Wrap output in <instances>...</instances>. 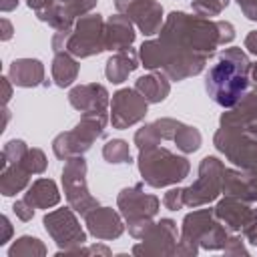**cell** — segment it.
<instances>
[{
	"instance_id": "cell-1",
	"label": "cell",
	"mask_w": 257,
	"mask_h": 257,
	"mask_svg": "<svg viewBox=\"0 0 257 257\" xmlns=\"http://www.w3.org/2000/svg\"><path fill=\"white\" fill-rule=\"evenodd\" d=\"M219 44H223L219 20L171 12L159 40L141 46V60L145 68L161 70L171 80H183L199 74Z\"/></svg>"
},
{
	"instance_id": "cell-2",
	"label": "cell",
	"mask_w": 257,
	"mask_h": 257,
	"mask_svg": "<svg viewBox=\"0 0 257 257\" xmlns=\"http://www.w3.org/2000/svg\"><path fill=\"white\" fill-rule=\"evenodd\" d=\"M251 62L241 48H225L219 60L209 68L205 88L207 94L225 108L235 106L249 88Z\"/></svg>"
},
{
	"instance_id": "cell-3",
	"label": "cell",
	"mask_w": 257,
	"mask_h": 257,
	"mask_svg": "<svg viewBox=\"0 0 257 257\" xmlns=\"http://www.w3.org/2000/svg\"><path fill=\"white\" fill-rule=\"evenodd\" d=\"M227 241H229L227 229H225V225H221L215 211L201 209V211H193L185 217L181 245H177V253L195 255L199 251V247L225 249Z\"/></svg>"
},
{
	"instance_id": "cell-4",
	"label": "cell",
	"mask_w": 257,
	"mask_h": 257,
	"mask_svg": "<svg viewBox=\"0 0 257 257\" xmlns=\"http://www.w3.org/2000/svg\"><path fill=\"white\" fill-rule=\"evenodd\" d=\"M189 169L191 165L185 157H179L159 145L145 147L139 153V171L145 183L155 189L183 181L189 175Z\"/></svg>"
},
{
	"instance_id": "cell-5",
	"label": "cell",
	"mask_w": 257,
	"mask_h": 257,
	"mask_svg": "<svg viewBox=\"0 0 257 257\" xmlns=\"http://www.w3.org/2000/svg\"><path fill=\"white\" fill-rule=\"evenodd\" d=\"M54 52H70L72 56L86 58L92 54H98L106 50L104 46V24L98 14L80 16V20L74 24L68 32H56L52 38Z\"/></svg>"
},
{
	"instance_id": "cell-6",
	"label": "cell",
	"mask_w": 257,
	"mask_h": 257,
	"mask_svg": "<svg viewBox=\"0 0 257 257\" xmlns=\"http://www.w3.org/2000/svg\"><path fill=\"white\" fill-rule=\"evenodd\" d=\"M106 126V116L104 114H82L80 122L68 131L62 133L54 139L52 149L58 159L68 161L70 157H78L90 149V145L104 135Z\"/></svg>"
},
{
	"instance_id": "cell-7",
	"label": "cell",
	"mask_w": 257,
	"mask_h": 257,
	"mask_svg": "<svg viewBox=\"0 0 257 257\" xmlns=\"http://www.w3.org/2000/svg\"><path fill=\"white\" fill-rule=\"evenodd\" d=\"M118 209L122 217L128 221V231L133 237H143L151 229V219L159 211V199L155 195H145L143 185H135L131 189H122L118 195Z\"/></svg>"
},
{
	"instance_id": "cell-8",
	"label": "cell",
	"mask_w": 257,
	"mask_h": 257,
	"mask_svg": "<svg viewBox=\"0 0 257 257\" xmlns=\"http://www.w3.org/2000/svg\"><path fill=\"white\" fill-rule=\"evenodd\" d=\"M223 173L225 165L217 157H205L199 165V177L197 181L183 189V199L187 207H201L205 203H211L217 199V195L223 191Z\"/></svg>"
},
{
	"instance_id": "cell-9",
	"label": "cell",
	"mask_w": 257,
	"mask_h": 257,
	"mask_svg": "<svg viewBox=\"0 0 257 257\" xmlns=\"http://www.w3.org/2000/svg\"><path fill=\"white\" fill-rule=\"evenodd\" d=\"M86 163L82 155L70 157L62 169V185H64V195L72 211L80 213L86 217L92 209L98 207V201L88 193L86 187Z\"/></svg>"
},
{
	"instance_id": "cell-10",
	"label": "cell",
	"mask_w": 257,
	"mask_h": 257,
	"mask_svg": "<svg viewBox=\"0 0 257 257\" xmlns=\"http://www.w3.org/2000/svg\"><path fill=\"white\" fill-rule=\"evenodd\" d=\"M215 147L233 165L241 167L243 171H255V167H257V141L221 126L215 135Z\"/></svg>"
},
{
	"instance_id": "cell-11",
	"label": "cell",
	"mask_w": 257,
	"mask_h": 257,
	"mask_svg": "<svg viewBox=\"0 0 257 257\" xmlns=\"http://www.w3.org/2000/svg\"><path fill=\"white\" fill-rule=\"evenodd\" d=\"M42 223H44V229L48 231V235L54 239V243L58 247H64V251L76 249L78 245H82L86 241V233L80 229V225L70 209H56V211L44 215Z\"/></svg>"
},
{
	"instance_id": "cell-12",
	"label": "cell",
	"mask_w": 257,
	"mask_h": 257,
	"mask_svg": "<svg viewBox=\"0 0 257 257\" xmlns=\"http://www.w3.org/2000/svg\"><path fill=\"white\" fill-rule=\"evenodd\" d=\"M221 126L257 141V86L221 116Z\"/></svg>"
},
{
	"instance_id": "cell-13",
	"label": "cell",
	"mask_w": 257,
	"mask_h": 257,
	"mask_svg": "<svg viewBox=\"0 0 257 257\" xmlns=\"http://www.w3.org/2000/svg\"><path fill=\"white\" fill-rule=\"evenodd\" d=\"M110 122L114 128H126L135 122H139L147 114V100L137 88H122L116 94H112L110 104Z\"/></svg>"
},
{
	"instance_id": "cell-14",
	"label": "cell",
	"mask_w": 257,
	"mask_h": 257,
	"mask_svg": "<svg viewBox=\"0 0 257 257\" xmlns=\"http://www.w3.org/2000/svg\"><path fill=\"white\" fill-rule=\"evenodd\" d=\"M143 243L135 245L133 253H161V255H175L177 253V225L171 219H161L153 223L151 229L141 237Z\"/></svg>"
},
{
	"instance_id": "cell-15",
	"label": "cell",
	"mask_w": 257,
	"mask_h": 257,
	"mask_svg": "<svg viewBox=\"0 0 257 257\" xmlns=\"http://www.w3.org/2000/svg\"><path fill=\"white\" fill-rule=\"evenodd\" d=\"M124 14L139 26L145 36L157 34L163 22V6L155 0H131L124 6Z\"/></svg>"
},
{
	"instance_id": "cell-16",
	"label": "cell",
	"mask_w": 257,
	"mask_h": 257,
	"mask_svg": "<svg viewBox=\"0 0 257 257\" xmlns=\"http://www.w3.org/2000/svg\"><path fill=\"white\" fill-rule=\"evenodd\" d=\"M70 104L84 114H104L108 104V92L102 84H80L68 94Z\"/></svg>"
},
{
	"instance_id": "cell-17",
	"label": "cell",
	"mask_w": 257,
	"mask_h": 257,
	"mask_svg": "<svg viewBox=\"0 0 257 257\" xmlns=\"http://www.w3.org/2000/svg\"><path fill=\"white\" fill-rule=\"evenodd\" d=\"M257 209H251L243 199L231 197L227 195L223 201H219V205L215 207V215L221 223H225L227 229L231 231H243L249 221L253 219Z\"/></svg>"
},
{
	"instance_id": "cell-18",
	"label": "cell",
	"mask_w": 257,
	"mask_h": 257,
	"mask_svg": "<svg viewBox=\"0 0 257 257\" xmlns=\"http://www.w3.org/2000/svg\"><path fill=\"white\" fill-rule=\"evenodd\" d=\"M223 193L243 199V201H257V175L251 171H233L225 169L223 173Z\"/></svg>"
},
{
	"instance_id": "cell-19",
	"label": "cell",
	"mask_w": 257,
	"mask_h": 257,
	"mask_svg": "<svg viewBox=\"0 0 257 257\" xmlns=\"http://www.w3.org/2000/svg\"><path fill=\"white\" fill-rule=\"evenodd\" d=\"M86 225L96 239H116L122 233L120 217L108 207H96L86 213Z\"/></svg>"
},
{
	"instance_id": "cell-20",
	"label": "cell",
	"mask_w": 257,
	"mask_h": 257,
	"mask_svg": "<svg viewBox=\"0 0 257 257\" xmlns=\"http://www.w3.org/2000/svg\"><path fill=\"white\" fill-rule=\"evenodd\" d=\"M135 40V32H133V24L131 18L124 14H114L108 18L106 26H104V46L106 50H124L131 48Z\"/></svg>"
},
{
	"instance_id": "cell-21",
	"label": "cell",
	"mask_w": 257,
	"mask_h": 257,
	"mask_svg": "<svg viewBox=\"0 0 257 257\" xmlns=\"http://www.w3.org/2000/svg\"><path fill=\"white\" fill-rule=\"evenodd\" d=\"M10 78L16 86L48 84L44 80V66L36 58H18L10 64Z\"/></svg>"
},
{
	"instance_id": "cell-22",
	"label": "cell",
	"mask_w": 257,
	"mask_h": 257,
	"mask_svg": "<svg viewBox=\"0 0 257 257\" xmlns=\"http://www.w3.org/2000/svg\"><path fill=\"white\" fill-rule=\"evenodd\" d=\"M24 201L30 203L34 209H48L54 207L60 201L56 183L52 179H38L32 183V187L28 189V193L24 195Z\"/></svg>"
},
{
	"instance_id": "cell-23",
	"label": "cell",
	"mask_w": 257,
	"mask_h": 257,
	"mask_svg": "<svg viewBox=\"0 0 257 257\" xmlns=\"http://www.w3.org/2000/svg\"><path fill=\"white\" fill-rule=\"evenodd\" d=\"M139 66V60H137V52L131 50V48H124V50H118L114 56L108 58L106 62V78L114 84L126 80V76Z\"/></svg>"
},
{
	"instance_id": "cell-24",
	"label": "cell",
	"mask_w": 257,
	"mask_h": 257,
	"mask_svg": "<svg viewBox=\"0 0 257 257\" xmlns=\"http://www.w3.org/2000/svg\"><path fill=\"white\" fill-rule=\"evenodd\" d=\"M135 88L145 96L147 102H161V100L167 98V94H169V90H171L167 78H165L161 72L141 76V78L135 82Z\"/></svg>"
},
{
	"instance_id": "cell-25",
	"label": "cell",
	"mask_w": 257,
	"mask_h": 257,
	"mask_svg": "<svg viewBox=\"0 0 257 257\" xmlns=\"http://www.w3.org/2000/svg\"><path fill=\"white\" fill-rule=\"evenodd\" d=\"M30 175L32 173L22 163L6 165L2 169V177H0V191H2V195L4 197H10V195H16L18 191H22L28 185Z\"/></svg>"
},
{
	"instance_id": "cell-26",
	"label": "cell",
	"mask_w": 257,
	"mask_h": 257,
	"mask_svg": "<svg viewBox=\"0 0 257 257\" xmlns=\"http://www.w3.org/2000/svg\"><path fill=\"white\" fill-rule=\"evenodd\" d=\"M78 76V62L66 54V52H56L54 60H52V78L58 86H68L76 80Z\"/></svg>"
},
{
	"instance_id": "cell-27",
	"label": "cell",
	"mask_w": 257,
	"mask_h": 257,
	"mask_svg": "<svg viewBox=\"0 0 257 257\" xmlns=\"http://www.w3.org/2000/svg\"><path fill=\"white\" fill-rule=\"evenodd\" d=\"M173 141L177 143V147H179L183 153H195V151L201 147V133H199L195 126H187V124L181 122Z\"/></svg>"
},
{
	"instance_id": "cell-28",
	"label": "cell",
	"mask_w": 257,
	"mask_h": 257,
	"mask_svg": "<svg viewBox=\"0 0 257 257\" xmlns=\"http://www.w3.org/2000/svg\"><path fill=\"white\" fill-rule=\"evenodd\" d=\"M102 157L106 159V163H112V165H126L131 163V153H128V145L120 139H114V141H108L102 149Z\"/></svg>"
},
{
	"instance_id": "cell-29",
	"label": "cell",
	"mask_w": 257,
	"mask_h": 257,
	"mask_svg": "<svg viewBox=\"0 0 257 257\" xmlns=\"http://www.w3.org/2000/svg\"><path fill=\"white\" fill-rule=\"evenodd\" d=\"M46 249L44 245L36 239V237H20L8 251L10 257H18V255H44Z\"/></svg>"
},
{
	"instance_id": "cell-30",
	"label": "cell",
	"mask_w": 257,
	"mask_h": 257,
	"mask_svg": "<svg viewBox=\"0 0 257 257\" xmlns=\"http://www.w3.org/2000/svg\"><path fill=\"white\" fill-rule=\"evenodd\" d=\"M28 147L24 141H10L6 143L4 151H2V163H0V171L6 167V165H16V163H22L24 155H26Z\"/></svg>"
},
{
	"instance_id": "cell-31",
	"label": "cell",
	"mask_w": 257,
	"mask_h": 257,
	"mask_svg": "<svg viewBox=\"0 0 257 257\" xmlns=\"http://www.w3.org/2000/svg\"><path fill=\"white\" fill-rule=\"evenodd\" d=\"M22 165L32 175H36V173H42L46 169V157H44V153L40 149H28L26 155H24V159H22Z\"/></svg>"
},
{
	"instance_id": "cell-32",
	"label": "cell",
	"mask_w": 257,
	"mask_h": 257,
	"mask_svg": "<svg viewBox=\"0 0 257 257\" xmlns=\"http://www.w3.org/2000/svg\"><path fill=\"white\" fill-rule=\"evenodd\" d=\"M227 4H229V0H195L193 10L199 16H217Z\"/></svg>"
},
{
	"instance_id": "cell-33",
	"label": "cell",
	"mask_w": 257,
	"mask_h": 257,
	"mask_svg": "<svg viewBox=\"0 0 257 257\" xmlns=\"http://www.w3.org/2000/svg\"><path fill=\"white\" fill-rule=\"evenodd\" d=\"M163 205L171 211H177L181 207H185V199H183V189H171L169 193H165Z\"/></svg>"
},
{
	"instance_id": "cell-34",
	"label": "cell",
	"mask_w": 257,
	"mask_h": 257,
	"mask_svg": "<svg viewBox=\"0 0 257 257\" xmlns=\"http://www.w3.org/2000/svg\"><path fill=\"white\" fill-rule=\"evenodd\" d=\"M12 209H14V213H16V215H18L22 221H30V219H32V215H34V207H32L30 203H26L24 199L16 201Z\"/></svg>"
},
{
	"instance_id": "cell-35",
	"label": "cell",
	"mask_w": 257,
	"mask_h": 257,
	"mask_svg": "<svg viewBox=\"0 0 257 257\" xmlns=\"http://www.w3.org/2000/svg\"><path fill=\"white\" fill-rule=\"evenodd\" d=\"M237 4L249 20H257V0H237Z\"/></svg>"
},
{
	"instance_id": "cell-36",
	"label": "cell",
	"mask_w": 257,
	"mask_h": 257,
	"mask_svg": "<svg viewBox=\"0 0 257 257\" xmlns=\"http://www.w3.org/2000/svg\"><path fill=\"white\" fill-rule=\"evenodd\" d=\"M52 4H54V0H28V6H30L36 14H40V12L48 10Z\"/></svg>"
},
{
	"instance_id": "cell-37",
	"label": "cell",
	"mask_w": 257,
	"mask_h": 257,
	"mask_svg": "<svg viewBox=\"0 0 257 257\" xmlns=\"http://www.w3.org/2000/svg\"><path fill=\"white\" fill-rule=\"evenodd\" d=\"M245 48H247L251 54H257V30L251 32V34L245 38Z\"/></svg>"
},
{
	"instance_id": "cell-38",
	"label": "cell",
	"mask_w": 257,
	"mask_h": 257,
	"mask_svg": "<svg viewBox=\"0 0 257 257\" xmlns=\"http://www.w3.org/2000/svg\"><path fill=\"white\" fill-rule=\"evenodd\" d=\"M2 229H4V233H2V237H0V245H4V243L8 241V237L12 235V225H10L8 217H2Z\"/></svg>"
},
{
	"instance_id": "cell-39",
	"label": "cell",
	"mask_w": 257,
	"mask_h": 257,
	"mask_svg": "<svg viewBox=\"0 0 257 257\" xmlns=\"http://www.w3.org/2000/svg\"><path fill=\"white\" fill-rule=\"evenodd\" d=\"M16 4H18V0H0V8H2V12H10V10H14Z\"/></svg>"
},
{
	"instance_id": "cell-40",
	"label": "cell",
	"mask_w": 257,
	"mask_h": 257,
	"mask_svg": "<svg viewBox=\"0 0 257 257\" xmlns=\"http://www.w3.org/2000/svg\"><path fill=\"white\" fill-rule=\"evenodd\" d=\"M2 26H4V34H2V40H8L10 36H12V26H10V22L4 18L2 20Z\"/></svg>"
},
{
	"instance_id": "cell-41",
	"label": "cell",
	"mask_w": 257,
	"mask_h": 257,
	"mask_svg": "<svg viewBox=\"0 0 257 257\" xmlns=\"http://www.w3.org/2000/svg\"><path fill=\"white\" fill-rule=\"evenodd\" d=\"M4 80V102H8L10 98V84H8V78H2Z\"/></svg>"
},
{
	"instance_id": "cell-42",
	"label": "cell",
	"mask_w": 257,
	"mask_h": 257,
	"mask_svg": "<svg viewBox=\"0 0 257 257\" xmlns=\"http://www.w3.org/2000/svg\"><path fill=\"white\" fill-rule=\"evenodd\" d=\"M128 2H131V0H114V4H116L118 10H124V6H126Z\"/></svg>"
},
{
	"instance_id": "cell-43",
	"label": "cell",
	"mask_w": 257,
	"mask_h": 257,
	"mask_svg": "<svg viewBox=\"0 0 257 257\" xmlns=\"http://www.w3.org/2000/svg\"><path fill=\"white\" fill-rule=\"evenodd\" d=\"M251 76H253V80H255V84H257V64L251 66Z\"/></svg>"
},
{
	"instance_id": "cell-44",
	"label": "cell",
	"mask_w": 257,
	"mask_h": 257,
	"mask_svg": "<svg viewBox=\"0 0 257 257\" xmlns=\"http://www.w3.org/2000/svg\"><path fill=\"white\" fill-rule=\"evenodd\" d=\"M58 2H60V4H66V2H70V0H58Z\"/></svg>"
},
{
	"instance_id": "cell-45",
	"label": "cell",
	"mask_w": 257,
	"mask_h": 257,
	"mask_svg": "<svg viewBox=\"0 0 257 257\" xmlns=\"http://www.w3.org/2000/svg\"><path fill=\"white\" fill-rule=\"evenodd\" d=\"M251 173H255V175H257V167H255V171H251Z\"/></svg>"
}]
</instances>
